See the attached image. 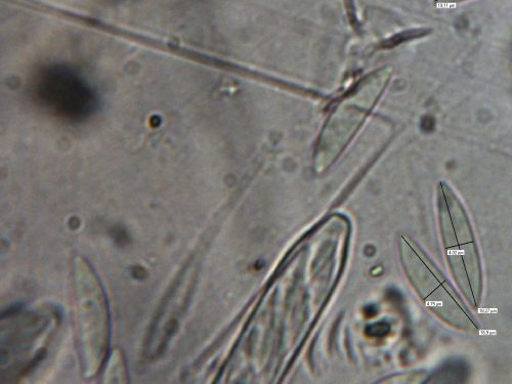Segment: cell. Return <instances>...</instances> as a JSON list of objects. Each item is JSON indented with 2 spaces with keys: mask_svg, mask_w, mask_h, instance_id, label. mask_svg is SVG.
<instances>
[{
  "mask_svg": "<svg viewBox=\"0 0 512 384\" xmlns=\"http://www.w3.org/2000/svg\"><path fill=\"white\" fill-rule=\"evenodd\" d=\"M439 210L447 260L458 286L475 308L481 304L482 270L471 224L451 188L441 183Z\"/></svg>",
  "mask_w": 512,
  "mask_h": 384,
  "instance_id": "obj_1",
  "label": "cell"
},
{
  "mask_svg": "<svg viewBox=\"0 0 512 384\" xmlns=\"http://www.w3.org/2000/svg\"><path fill=\"white\" fill-rule=\"evenodd\" d=\"M403 258L410 280L430 310L449 325L467 331H476L473 321L460 298L440 271L404 239Z\"/></svg>",
  "mask_w": 512,
  "mask_h": 384,
  "instance_id": "obj_2",
  "label": "cell"
},
{
  "mask_svg": "<svg viewBox=\"0 0 512 384\" xmlns=\"http://www.w3.org/2000/svg\"><path fill=\"white\" fill-rule=\"evenodd\" d=\"M87 279H76L79 328L83 338L84 363L90 362L92 374L100 371L108 359L110 314L104 288L89 262H85Z\"/></svg>",
  "mask_w": 512,
  "mask_h": 384,
  "instance_id": "obj_3",
  "label": "cell"
},
{
  "mask_svg": "<svg viewBox=\"0 0 512 384\" xmlns=\"http://www.w3.org/2000/svg\"><path fill=\"white\" fill-rule=\"evenodd\" d=\"M431 31L429 29H415V30H408L403 33H400L396 35L395 37L391 38L390 40L384 42V47L386 48H393L396 47L402 42H405L407 40H411L413 38H419L423 37L425 35H428Z\"/></svg>",
  "mask_w": 512,
  "mask_h": 384,
  "instance_id": "obj_4",
  "label": "cell"
},
{
  "mask_svg": "<svg viewBox=\"0 0 512 384\" xmlns=\"http://www.w3.org/2000/svg\"><path fill=\"white\" fill-rule=\"evenodd\" d=\"M466 371H467V367L465 366L464 363L462 362H453V363H450V364H446L445 368L444 369H441L439 372H438V375L437 377H440V378H445L447 377V380L446 382H449V378H462L465 376L466 374ZM462 381H464L463 379H461ZM458 382V381H457Z\"/></svg>",
  "mask_w": 512,
  "mask_h": 384,
  "instance_id": "obj_5",
  "label": "cell"
},
{
  "mask_svg": "<svg viewBox=\"0 0 512 384\" xmlns=\"http://www.w3.org/2000/svg\"><path fill=\"white\" fill-rule=\"evenodd\" d=\"M390 330H391L390 325H388L386 323H377L375 325L368 326L366 333L369 336L381 337V336L387 335L390 332Z\"/></svg>",
  "mask_w": 512,
  "mask_h": 384,
  "instance_id": "obj_6",
  "label": "cell"
},
{
  "mask_svg": "<svg viewBox=\"0 0 512 384\" xmlns=\"http://www.w3.org/2000/svg\"><path fill=\"white\" fill-rule=\"evenodd\" d=\"M460 2H463V0H436V3L437 4H440V5H443V4H456V3H460Z\"/></svg>",
  "mask_w": 512,
  "mask_h": 384,
  "instance_id": "obj_7",
  "label": "cell"
},
{
  "mask_svg": "<svg viewBox=\"0 0 512 384\" xmlns=\"http://www.w3.org/2000/svg\"><path fill=\"white\" fill-rule=\"evenodd\" d=\"M369 309H370V310H368V308L366 309L365 314H366L367 316H370V317H371V316H374V315L376 314V313H374V312H375V308L371 306V307H369Z\"/></svg>",
  "mask_w": 512,
  "mask_h": 384,
  "instance_id": "obj_8",
  "label": "cell"
}]
</instances>
